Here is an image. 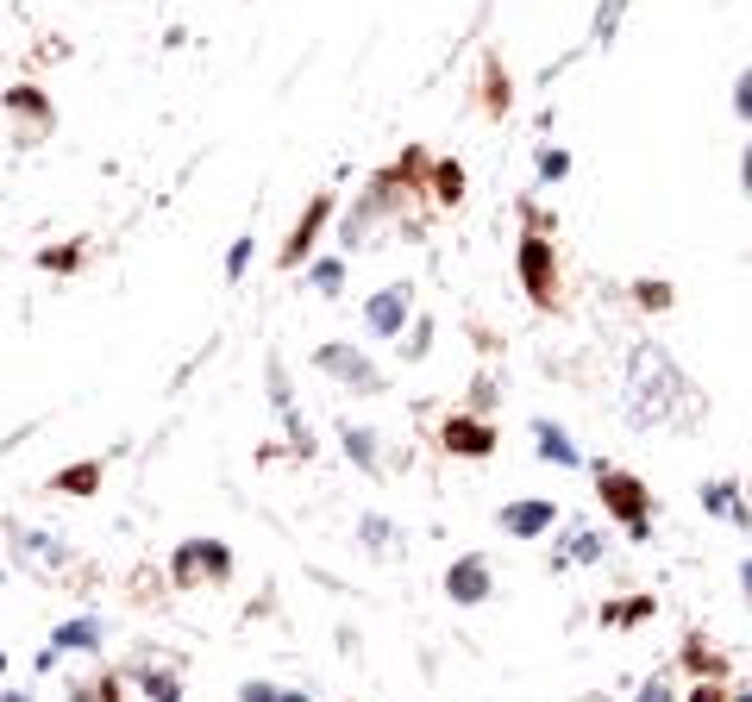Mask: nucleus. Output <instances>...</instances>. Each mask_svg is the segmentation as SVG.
Returning <instances> with one entry per match:
<instances>
[{"mask_svg": "<svg viewBox=\"0 0 752 702\" xmlns=\"http://www.w3.org/2000/svg\"><path fill=\"white\" fill-rule=\"evenodd\" d=\"M364 320H370V333H395V326L408 320V283H395V289H383V295H370V308H364Z\"/></svg>", "mask_w": 752, "mask_h": 702, "instance_id": "obj_4", "label": "nucleus"}, {"mask_svg": "<svg viewBox=\"0 0 752 702\" xmlns=\"http://www.w3.org/2000/svg\"><path fill=\"white\" fill-rule=\"evenodd\" d=\"M239 702H282V690H276V684H245Z\"/></svg>", "mask_w": 752, "mask_h": 702, "instance_id": "obj_18", "label": "nucleus"}, {"mask_svg": "<svg viewBox=\"0 0 752 702\" xmlns=\"http://www.w3.org/2000/svg\"><path fill=\"white\" fill-rule=\"evenodd\" d=\"M640 702H671V684L658 677V684H646V690H640Z\"/></svg>", "mask_w": 752, "mask_h": 702, "instance_id": "obj_20", "label": "nucleus"}, {"mask_svg": "<svg viewBox=\"0 0 752 702\" xmlns=\"http://www.w3.org/2000/svg\"><path fill=\"white\" fill-rule=\"evenodd\" d=\"M138 684H145L157 702H182V684H170V677H157V671H145V677H138Z\"/></svg>", "mask_w": 752, "mask_h": 702, "instance_id": "obj_16", "label": "nucleus"}, {"mask_svg": "<svg viewBox=\"0 0 752 702\" xmlns=\"http://www.w3.org/2000/svg\"><path fill=\"white\" fill-rule=\"evenodd\" d=\"M320 370H333V377L358 383V389H376V370H370V364H364L351 345H326V351H320Z\"/></svg>", "mask_w": 752, "mask_h": 702, "instance_id": "obj_5", "label": "nucleus"}, {"mask_svg": "<svg viewBox=\"0 0 752 702\" xmlns=\"http://www.w3.org/2000/svg\"><path fill=\"white\" fill-rule=\"evenodd\" d=\"M502 527H508V533H539V527H552V502H514V508H502Z\"/></svg>", "mask_w": 752, "mask_h": 702, "instance_id": "obj_10", "label": "nucleus"}, {"mask_svg": "<svg viewBox=\"0 0 752 702\" xmlns=\"http://www.w3.org/2000/svg\"><path fill=\"white\" fill-rule=\"evenodd\" d=\"M232 571V558L220 540H188L176 552V583H195V577H226Z\"/></svg>", "mask_w": 752, "mask_h": 702, "instance_id": "obj_2", "label": "nucleus"}, {"mask_svg": "<svg viewBox=\"0 0 752 702\" xmlns=\"http://www.w3.org/2000/svg\"><path fill=\"white\" fill-rule=\"evenodd\" d=\"M615 13H621V0H608V7H602V19H596V38H608V32H615Z\"/></svg>", "mask_w": 752, "mask_h": 702, "instance_id": "obj_19", "label": "nucleus"}, {"mask_svg": "<svg viewBox=\"0 0 752 702\" xmlns=\"http://www.w3.org/2000/svg\"><path fill=\"white\" fill-rule=\"evenodd\" d=\"M57 646H76V652H94V646H101V627H94V621H69V627H57Z\"/></svg>", "mask_w": 752, "mask_h": 702, "instance_id": "obj_12", "label": "nucleus"}, {"mask_svg": "<svg viewBox=\"0 0 752 702\" xmlns=\"http://www.w3.org/2000/svg\"><path fill=\"white\" fill-rule=\"evenodd\" d=\"M740 702H752V696H740Z\"/></svg>", "mask_w": 752, "mask_h": 702, "instance_id": "obj_28", "label": "nucleus"}, {"mask_svg": "<svg viewBox=\"0 0 752 702\" xmlns=\"http://www.w3.org/2000/svg\"><path fill=\"white\" fill-rule=\"evenodd\" d=\"M602 496H608V508L627 521V533H646V489L633 483V477H621V471H602Z\"/></svg>", "mask_w": 752, "mask_h": 702, "instance_id": "obj_3", "label": "nucleus"}, {"mask_svg": "<svg viewBox=\"0 0 752 702\" xmlns=\"http://www.w3.org/2000/svg\"><path fill=\"white\" fill-rule=\"evenodd\" d=\"M740 577H746V596H752V565H746V571H740Z\"/></svg>", "mask_w": 752, "mask_h": 702, "instance_id": "obj_26", "label": "nucleus"}, {"mask_svg": "<svg viewBox=\"0 0 752 702\" xmlns=\"http://www.w3.org/2000/svg\"><path fill=\"white\" fill-rule=\"evenodd\" d=\"M345 446H351V458H358L364 471H370V464H376V439H370L364 427H345Z\"/></svg>", "mask_w": 752, "mask_h": 702, "instance_id": "obj_13", "label": "nucleus"}, {"mask_svg": "<svg viewBox=\"0 0 752 702\" xmlns=\"http://www.w3.org/2000/svg\"><path fill=\"white\" fill-rule=\"evenodd\" d=\"M94 483H101V471H94V464H82V471H63V477H57V489H76V496H88Z\"/></svg>", "mask_w": 752, "mask_h": 702, "instance_id": "obj_14", "label": "nucleus"}, {"mask_svg": "<svg viewBox=\"0 0 752 702\" xmlns=\"http://www.w3.org/2000/svg\"><path fill=\"white\" fill-rule=\"evenodd\" d=\"M0 702H32V696H19V690H7V696H0Z\"/></svg>", "mask_w": 752, "mask_h": 702, "instance_id": "obj_24", "label": "nucleus"}, {"mask_svg": "<svg viewBox=\"0 0 752 702\" xmlns=\"http://www.w3.org/2000/svg\"><path fill=\"white\" fill-rule=\"evenodd\" d=\"M746 189H752V151H746Z\"/></svg>", "mask_w": 752, "mask_h": 702, "instance_id": "obj_25", "label": "nucleus"}, {"mask_svg": "<svg viewBox=\"0 0 752 702\" xmlns=\"http://www.w3.org/2000/svg\"><path fill=\"white\" fill-rule=\"evenodd\" d=\"M690 702H721V690H696V696H690Z\"/></svg>", "mask_w": 752, "mask_h": 702, "instance_id": "obj_22", "label": "nucleus"}, {"mask_svg": "<svg viewBox=\"0 0 752 702\" xmlns=\"http://www.w3.org/2000/svg\"><path fill=\"white\" fill-rule=\"evenodd\" d=\"M326 207H333V201H326V195H314V207H308V214H301V226H295V239H289V251H282V257H289V264H301V257H308V245H314V232L326 226Z\"/></svg>", "mask_w": 752, "mask_h": 702, "instance_id": "obj_9", "label": "nucleus"}, {"mask_svg": "<svg viewBox=\"0 0 752 702\" xmlns=\"http://www.w3.org/2000/svg\"><path fill=\"white\" fill-rule=\"evenodd\" d=\"M665 395H684V377H677V364H671L658 345H646L640 358H633V377H627V420L658 427V420L671 414Z\"/></svg>", "mask_w": 752, "mask_h": 702, "instance_id": "obj_1", "label": "nucleus"}, {"mask_svg": "<svg viewBox=\"0 0 752 702\" xmlns=\"http://www.w3.org/2000/svg\"><path fill=\"white\" fill-rule=\"evenodd\" d=\"M539 446H546V458H552V464H577V458H583V452L571 446V439H564V433L552 427V420H539Z\"/></svg>", "mask_w": 752, "mask_h": 702, "instance_id": "obj_11", "label": "nucleus"}, {"mask_svg": "<svg viewBox=\"0 0 752 702\" xmlns=\"http://www.w3.org/2000/svg\"><path fill=\"white\" fill-rule=\"evenodd\" d=\"M0 665H7V652H0Z\"/></svg>", "mask_w": 752, "mask_h": 702, "instance_id": "obj_27", "label": "nucleus"}, {"mask_svg": "<svg viewBox=\"0 0 752 702\" xmlns=\"http://www.w3.org/2000/svg\"><path fill=\"white\" fill-rule=\"evenodd\" d=\"M445 590H452V602H483V596H489V571H483V558H458L452 577H445Z\"/></svg>", "mask_w": 752, "mask_h": 702, "instance_id": "obj_6", "label": "nucleus"}, {"mask_svg": "<svg viewBox=\"0 0 752 702\" xmlns=\"http://www.w3.org/2000/svg\"><path fill=\"white\" fill-rule=\"evenodd\" d=\"M282 702H308V696H301V690H282Z\"/></svg>", "mask_w": 752, "mask_h": 702, "instance_id": "obj_23", "label": "nucleus"}, {"mask_svg": "<svg viewBox=\"0 0 752 702\" xmlns=\"http://www.w3.org/2000/svg\"><path fill=\"white\" fill-rule=\"evenodd\" d=\"M740 113H746V120H752V76L740 82Z\"/></svg>", "mask_w": 752, "mask_h": 702, "instance_id": "obj_21", "label": "nucleus"}, {"mask_svg": "<svg viewBox=\"0 0 752 702\" xmlns=\"http://www.w3.org/2000/svg\"><path fill=\"white\" fill-rule=\"evenodd\" d=\"M564 558H577V565H590V558H596V533H571V546H564Z\"/></svg>", "mask_w": 752, "mask_h": 702, "instance_id": "obj_17", "label": "nucleus"}, {"mask_svg": "<svg viewBox=\"0 0 752 702\" xmlns=\"http://www.w3.org/2000/svg\"><path fill=\"white\" fill-rule=\"evenodd\" d=\"M445 452H458V458H483V452H496V433L477 427V420H452V427H445Z\"/></svg>", "mask_w": 752, "mask_h": 702, "instance_id": "obj_7", "label": "nucleus"}, {"mask_svg": "<svg viewBox=\"0 0 752 702\" xmlns=\"http://www.w3.org/2000/svg\"><path fill=\"white\" fill-rule=\"evenodd\" d=\"M521 276H527V289H533L539 301H552V251L539 245V239L521 245Z\"/></svg>", "mask_w": 752, "mask_h": 702, "instance_id": "obj_8", "label": "nucleus"}, {"mask_svg": "<svg viewBox=\"0 0 752 702\" xmlns=\"http://www.w3.org/2000/svg\"><path fill=\"white\" fill-rule=\"evenodd\" d=\"M345 283V264H339V257H326V264H314V289H326V295H333Z\"/></svg>", "mask_w": 752, "mask_h": 702, "instance_id": "obj_15", "label": "nucleus"}]
</instances>
